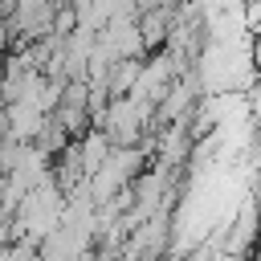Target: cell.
<instances>
[{"mask_svg": "<svg viewBox=\"0 0 261 261\" xmlns=\"http://www.w3.org/2000/svg\"><path fill=\"white\" fill-rule=\"evenodd\" d=\"M184 106H188V90H184V86H175V90L167 94V102L159 106V118H175Z\"/></svg>", "mask_w": 261, "mask_h": 261, "instance_id": "6da1fadb", "label": "cell"}]
</instances>
